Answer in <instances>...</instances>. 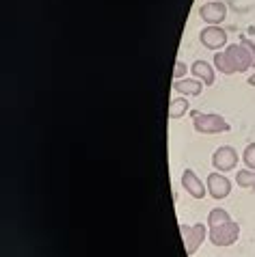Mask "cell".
<instances>
[{"mask_svg": "<svg viewBox=\"0 0 255 257\" xmlns=\"http://www.w3.org/2000/svg\"><path fill=\"white\" fill-rule=\"evenodd\" d=\"M193 117V127L195 132L199 134H223V132H229L231 125L229 121L216 115V112H199V110H193L190 112Z\"/></svg>", "mask_w": 255, "mask_h": 257, "instance_id": "obj_1", "label": "cell"}, {"mask_svg": "<svg viewBox=\"0 0 255 257\" xmlns=\"http://www.w3.org/2000/svg\"><path fill=\"white\" fill-rule=\"evenodd\" d=\"M208 240L218 248L225 246H233L240 240V225L236 220H229V223L216 225V227H208Z\"/></svg>", "mask_w": 255, "mask_h": 257, "instance_id": "obj_2", "label": "cell"}, {"mask_svg": "<svg viewBox=\"0 0 255 257\" xmlns=\"http://www.w3.org/2000/svg\"><path fill=\"white\" fill-rule=\"evenodd\" d=\"M182 231V240H184V248H186V255L193 257L197 251L201 248V244L208 240V225L203 223H195V225H180Z\"/></svg>", "mask_w": 255, "mask_h": 257, "instance_id": "obj_3", "label": "cell"}, {"mask_svg": "<svg viewBox=\"0 0 255 257\" xmlns=\"http://www.w3.org/2000/svg\"><path fill=\"white\" fill-rule=\"evenodd\" d=\"M199 41L203 48L212 50V52H221L229 46L227 41V31L223 26H203L199 33Z\"/></svg>", "mask_w": 255, "mask_h": 257, "instance_id": "obj_4", "label": "cell"}, {"mask_svg": "<svg viewBox=\"0 0 255 257\" xmlns=\"http://www.w3.org/2000/svg\"><path fill=\"white\" fill-rule=\"evenodd\" d=\"M238 162H240V156L236 152V147H231V145H221L214 154H212V167L216 171H221V173L236 171Z\"/></svg>", "mask_w": 255, "mask_h": 257, "instance_id": "obj_5", "label": "cell"}, {"mask_svg": "<svg viewBox=\"0 0 255 257\" xmlns=\"http://www.w3.org/2000/svg\"><path fill=\"white\" fill-rule=\"evenodd\" d=\"M205 186H208V195L212 199H227L231 195V180L225 173H221V171H212V173L205 177Z\"/></svg>", "mask_w": 255, "mask_h": 257, "instance_id": "obj_6", "label": "cell"}, {"mask_svg": "<svg viewBox=\"0 0 255 257\" xmlns=\"http://www.w3.org/2000/svg\"><path fill=\"white\" fill-rule=\"evenodd\" d=\"M225 54L229 56L231 67L236 74H244V71H249L253 67V56L249 50H246V46H242V44H229L225 48Z\"/></svg>", "mask_w": 255, "mask_h": 257, "instance_id": "obj_7", "label": "cell"}, {"mask_svg": "<svg viewBox=\"0 0 255 257\" xmlns=\"http://www.w3.org/2000/svg\"><path fill=\"white\" fill-rule=\"evenodd\" d=\"M199 18H201L208 26H218V24H223L225 18H227V5L221 3V0H208V3L201 5Z\"/></svg>", "mask_w": 255, "mask_h": 257, "instance_id": "obj_8", "label": "cell"}, {"mask_svg": "<svg viewBox=\"0 0 255 257\" xmlns=\"http://www.w3.org/2000/svg\"><path fill=\"white\" fill-rule=\"evenodd\" d=\"M182 188H184V192H188L193 199H205V195H208V186H205V182H201L199 177H197V173L193 169H184Z\"/></svg>", "mask_w": 255, "mask_h": 257, "instance_id": "obj_9", "label": "cell"}, {"mask_svg": "<svg viewBox=\"0 0 255 257\" xmlns=\"http://www.w3.org/2000/svg\"><path fill=\"white\" fill-rule=\"evenodd\" d=\"M190 74H193V78H197V80H201L205 87H212V84L216 82V69H214V65L208 63V61H203V59L195 61L193 65H190Z\"/></svg>", "mask_w": 255, "mask_h": 257, "instance_id": "obj_10", "label": "cell"}, {"mask_svg": "<svg viewBox=\"0 0 255 257\" xmlns=\"http://www.w3.org/2000/svg\"><path fill=\"white\" fill-rule=\"evenodd\" d=\"M203 87L205 84L197 78H182V80H175L173 82V91L182 97H197L203 93Z\"/></svg>", "mask_w": 255, "mask_h": 257, "instance_id": "obj_11", "label": "cell"}, {"mask_svg": "<svg viewBox=\"0 0 255 257\" xmlns=\"http://www.w3.org/2000/svg\"><path fill=\"white\" fill-rule=\"evenodd\" d=\"M186 112H190V104L188 97H173L169 102V119H182Z\"/></svg>", "mask_w": 255, "mask_h": 257, "instance_id": "obj_12", "label": "cell"}, {"mask_svg": "<svg viewBox=\"0 0 255 257\" xmlns=\"http://www.w3.org/2000/svg\"><path fill=\"white\" fill-rule=\"evenodd\" d=\"M214 63V69L218 71V74H225V76H231V74H236L231 67V61H229V56L225 54V50H221V52H214V59H212Z\"/></svg>", "mask_w": 255, "mask_h": 257, "instance_id": "obj_13", "label": "cell"}, {"mask_svg": "<svg viewBox=\"0 0 255 257\" xmlns=\"http://www.w3.org/2000/svg\"><path fill=\"white\" fill-rule=\"evenodd\" d=\"M236 186L255 190V171H251V169H240V171H236Z\"/></svg>", "mask_w": 255, "mask_h": 257, "instance_id": "obj_14", "label": "cell"}, {"mask_svg": "<svg viewBox=\"0 0 255 257\" xmlns=\"http://www.w3.org/2000/svg\"><path fill=\"white\" fill-rule=\"evenodd\" d=\"M229 220H233V218L229 216V212L225 208H214V210H210V214H208V227H216V225L229 223Z\"/></svg>", "mask_w": 255, "mask_h": 257, "instance_id": "obj_15", "label": "cell"}, {"mask_svg": "<svg viewBox=\"0 0 255 257\" xmlns=\"http://www.w3.org/2000/svg\"><path fill=\"white\" fill-rule=\"evenodd\" d=\"M242 160H244V164H246V169L255 171V141H253V143H249V145L244 147Z\"/></svg>", "mask_w": 255, "mask_h": 257, "instance_id": "obj_16", "label": "cell"}, {"mask_svg": "<svg viewBox=\"0 0 255 257\" xmlns=\"http://www.w3.org/2000/svg\"><path fill=\"white\" fill-rule=\"evenodd\" d=\"M186 71H188L186 63H184V61H175V69H173V82H175V80H182V78L186 76Z\"/></svg>", "mask_w": 255, "mask_h": 257, "instance_id": "obj_17", "label": "cell"}, {"mask_svg": "<svg viewBox=\"0 0 255 257\" xmlns=\"http://www.w3.org/2000/svg\"><path fill=\"white\" fill-rule=\"evenodd\" d=\"M240 44L246 46V50H249V52H251V56H253V67H255V44H253V39H249V37H242V39H240Z\"/></svg>", "mask_w": 255, "mask_h": 257, "instance_id": "obj_18", "label": "cell"}, {"mask_svg": "<svg viewBox=\"0 0 255 257\" xmlns=\"http://www.w3.org/2000/svg\"><path fill=\"white\" fill-rule=\"evenodd\" d=\"M246 84H249V87H255V74L251 78H246Z\"/></svg>", "mask_w": 255, "mask_h": 257, "instance_id": "obj_19", "label": "cell"}]
</instances>
